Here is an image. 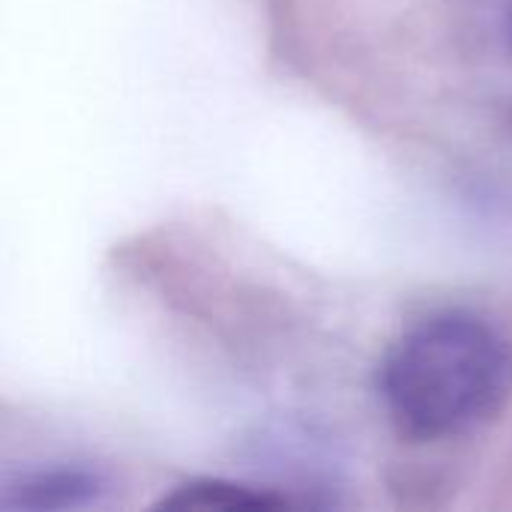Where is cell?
<instances>
[{
  "label": "cell",
  "mask_w": 512,
  "mask_h": 512,
  "mask_svg": "<svg viewBox=\"0 0 512 512\" xmlns=\"http://www.w3.org/2000/svg\"><path fill=\"white\" fill-rule=\"evenodd\" d=\"M381 399L414 441L468 435L512 399V345L471 312H438L405 330L384 357Z\"/></svg>",
  "instance_id": "1"
},
{
  "label": "cell",
  "mask_w": 512,
  "mask_h": 512,
  "mask_svg": "<svg viewBox=\"0 0 512 512\" xmlns=\"http://www.w3.org/2000/svg\"><path fill=\"white\" fill-rule=\"evenodd\" d=\"M291 501L258 486L231 483V480H195L177 486L165 495V510H258V507H288Z\"/></svg>",
  "instance_id": "2"
},
{
  "label": "cell",
  "mask_w": 512,
  "mask_h": 512,
  "mask_svg": "<svg viewBox=\"0 0 512 512\" xmlns=\"http://www.w3.org/2000/svg\"><path fill=\"white\" fill-rule=\"evenodd\" d=\"M96 480L84 471H54V474H36L15 486V507H75L84 498L96 492Z\"/></svg>",
  "instance_id": "3"
}]
</instances>
